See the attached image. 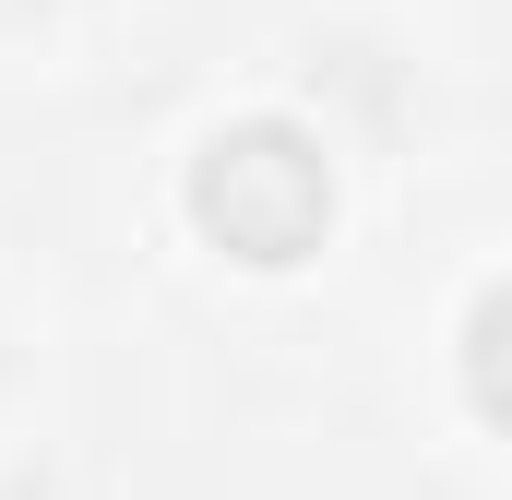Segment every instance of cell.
I'll return each instance as SVG.
<instances>
[{"label":"cell","mask_w":512,"mask_h":500,"mask_svg":"<svg viewBox=\"0 0 512 500\" xmlns=\"http://www.w3.org/2000/svg\"><path fill=\"white\" fill-rule=\"evenodd\" d=\"M191 227L251 274L310 262L322 227H334V143L298 120H227L191 155Z\"/></svg>","instance_id":"1"},{"label":"cell","mask_w":512,"mask_h":500,"mask_svg":"<svg viewBox=\"0 0 512 500\" xmlns=\"http://www.w3.org/2000/svg\"><path fill=\"white\" fill-rule=\"evenodd\" d=\"M0 12H12V24H48V12H72V0H0Z\"/></svg>","instance_id":"3"},{"label":"cell","mask_w":512,"mask_h":500,"mask_svg":"<svg viewBox=\"0 0 512 500\" xmlns=\"http://www.w3.org/2000/svg\"><path fill=\"white\" fill-rule=\"evenodd\" d=\"M0 393H12V322H0Z\"/></svg>","instance_id":"4"},{"label":"cell","mask_w":512,"mask_h":500,"mask_svg":"<svg viewBox=\"0 0 512 500\" xmlns=\"http://www.w3.org/2000/svg\"><path fill=\"white\" fill-rule=\"evenodd\" d=\"M465 393H477V417L512 441V274L465 310Z\"/></svg>","instance_id":"2"}]
</instances>
